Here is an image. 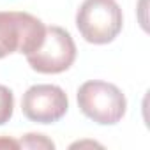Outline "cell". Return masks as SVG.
<instances>
[{
	"label": "cell",
	"instance_id": "obj_1",
	"mask_svg": "<svg viewBox=\"0 0 150 150\" xmlns=\"http://www.w3.org/2000/svg\"><path fill=\"white\" fill-rule=\"evenodd\" d=\"M124 16L117 0H85L76 14V27L90 44H108L122 30Z\"/></svg>",
	"mask_w": 150,
	"mask_h": 150
},
{
	"label": "cell",
	"instance_id": "obj_2",
	"mask_svg": "<svg viewBox=\"0 0 150 150\" xmlns=\"http://www.w3.org/2000/svg\"><path fill=\"white\" fill-rule=\"evenodd\" d=\"M78 106L90 120L101 125H113L125 115L127 101L117 85L90 80L78 88Z\"/></svg>",
	"mask_w": 150,
	"mask_h": 150
},
{
	"label": "cell",
	"instance_id": "obj_3",
	"mask_svg": "<svg viewBox=\"0 0 150 150\" xmlns=\"http://www.w3.org/2000/svg\"><path fill=\"white\" fill-rule=\"evenodd\" d=\"M44 32V23L28 13L0 11V58L11 53L30 55L41 46Z\"/></svg>",
	"mask_w": 150,
	"mask_h": 150
},
{
	"label": "cell",
	"instance_id": "obj_4",
	"mask_svg": "<svg viewBox=\"0 0 150 150\" xmlns=\"http://www.w3.org/2000/svg\"><path fill=\"white\" fill-rule=\"evenodd\" d=\"M76 60V44L62 27H46L41 46L27 55L30 67L41 74H58L67 71Z\"/></svg>",
	"mask_w": 150,
	"mask_h": 150
},
{
	"label": "cell",
	"instance_id": "obj_5",
	"mask_svg": "<svg viewBox=\"0 0 150 150\" xmlns=\"http://www.w3.org/2000/svg\"><path fill=\"white\" fill-rule=\"evenodd\" d=\"M69 108L65 92L57 85H34L21 99L23 115L37 124L58 122Z\"/></svg>",
	"mask_w": 150,
	"mask_h": 150
},
{
	"label": "cell",
	"instance_id": "obj_6",
	"mask_svg": "<svg viewBox=\"0 0 150 150\" xmlns=\"http://www.w3.org/2000/svg\"><path fill=\"white\" fill-rule=\"evenodd\" d=\"M13 111H14V96L11 88H7L6 85H0V125L9 122Z\"/></svg>",
	"mask_w": 150,
	"mask_h": 150
},
{
	"label": "cell",
	"instance_id": "obj_7",
	"mask_svg": "<svg viewBox=\"0 0 150 150\" xmlns=\"http://www.w3.org/2000/svg\"><path fill=\"white\" fill-rule=\"evenodd\" d=\"M21 145L23 146H28V148H39V146H44V148H53V141L46 139L42 134H27L25 139H21Z\"/></svg>",
	"mask_w": 150,
	"mask_h": 150
}]
</instances>
